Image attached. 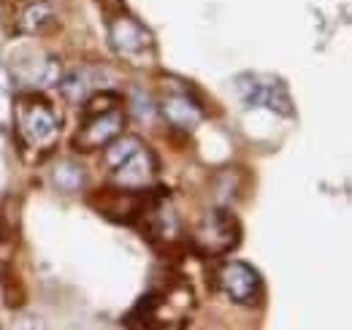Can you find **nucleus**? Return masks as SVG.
Here are the masks:
<instances>
[{
  "mask_svg": "<svg viewBox=\"0 0 352 330\" xmlns=\"http://www.w3.org/2000/svg\"><path fill=\"white\" fill-rule=\"evenodd\" d=\"M125 127V109L120 95L114 92H92L85 103L82 127L74 135V146L82 152H92L122 135Z\"/></svg>",
  "mask_w": 352,
  "mask_h": 330,
  "instance_id": "2",
  "label": "nucleus"
},
{
  "mask_svg": "<svg viewBox=\"0 0 352 330\" xmlns=\"http://www.w3.org/2000/svg\"><path fill=\"white\" fill-rule=\"evenodd\" d=\"M54 184H57L60 190H65V192H74V190H79V187L85 184V173H82L79 165L60 163L54 168Z\"/></svg>",
  "mask_w": 352,
  "mask_h": 330,
  "instance_id": "11",
  "label": "nucleus"
},
{
  "mask_svg": "<svg viewBox=\"0 0 352 330\" xmlns=\"http://www.w3.org/2000/svg\"><path fill=\"white\" fill-rule=\"evenodd\" d=\"M239 92L250 106H268L282 114H290V98L279 79H263V76H241Z\"/></svg>",
  "mask_w": 352,
  "mask_h": 330,
  "instance_id": "7",
  "label": "nucleus"
},
{
  "mask_svg": "<svg viewBox=\"0 0 352 330\" xmlns=\"http://www.w3.org/2000/svg\"><path fill=\"white\" fill-rule=\"evenodd\" d=\"M106 163L111 168V184L120 190L141 192L152 187L157 176V157L135 135H117L106 144Z\"/></svg>",
  "mask_w": 352,
  "mask_h": 330,
  "instance_id": "1",
  "label": "nucleus"
},
{
  "mask_svg": "<svg viewBox=\"0 0 352 330\" xmlns=\"http://www.w3.org/2000/svg\"><path fill=\"white\" fill-rule=\"evenodd\" d=\"M160 111H163V117L174 124L176 130H184V133L195 130V127L201 124V120H204L201 106H198V103H195V100H192V98H190L184 89L168 92V95L163 98Z\"/></svg>",
  "mask_w": 352,
  "mask_h": 330,
  "instance_id": "8",
  "label": "nucleus"
},
{
  "mask_svg": "<svg viewBox=\"0 0 352 330\" xmlns=\"http://www.w3.org/2000/svg\"><path fill=\"white\" fill-rule=\"evenodd\" d=\"M14 127L28 149L49 152L60 135V117L46 98L28 92L14 100Z\"/></svg>",
  "mask_w": 352,
  "mask_h": 330,
  "instance_id": "3",
  "label": "nucleus"
},
{
  "mask_svg": "<svg viewBox=\"0 0 352 330\" xmlns=\"http://www.w3.org/2000/svg\"><path fill=\"white\" fill-rule=\"evenodd\" d=\"M192 244L201 254H225L228 249L239 244V225L228 211H212L195 230Z\"/></svg>",
  "mask_w": 352,
  "mask_h": 330,
  "instance_id": "5",
  "label": "nucleus"
},
{
  "mask_svg": "<svg viewBox=\"0 0 352 330\" xmlns=\"http://www.w3.org/2000/svg\"><path fill=\"white\" fill-rule=\"evenodd\" d=\"M60 87H63V95L71 100V103H82V100H87L89 95H92V89H95V84L87 79V71H74L71 76H65L63 82H60Z\"/></svg>",
  "mask_w": 352,
  "mask_h": 330,
  "instance_id": "9",
  "label": "nucleus"
},
{
  "mask_svg": "<svg viewBox=\"0 0 352 330\" xmlns=\"http://www.w3.org/2000/svg\"><path fill=\"white\" fill-rule=\"evenodd\" d=\"M109 41L111 49L131 65H149L155 57L152 33L128 14H120L109 22Z\"/></svg>",
  "mask_w": 352,
  "mask_h": 330,
  "instance_id": "4",
  "label": "nucleus"
},
{
  "mask_svg": "<svg viewBox=\"0 0 352 330\" xmlns=\"http://www.w3.org/2000/svg\"><path fill=\"white\" fill-rule=\"evenodd\" d=\"M217 287L241 306H250L261 298V276L247 263H225L217 271Z\"/></svg>",
  "mask_w": 352,
  "mask_h": 330,
  "instance_id": "6",
  "label": "nucleus"
},
{
  "mask_svg": "<svg viewBox=\"0 0 352 330\" xmlns=\"http://www.w3.org/2000/svg\"><path fill=\"white\" fill-rule=\"evenodd\" d=\"M52 25H54V14H52V8L44 6V3L30 6L25 11V16H22V30H28V33H44Z\"/></svg>",
  "mask_w": 352,
  "mask_h": 330,
  "instance_id": "10",
  "label": "nucleus"
}]
</instances>
